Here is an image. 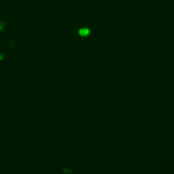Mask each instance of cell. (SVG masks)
<instances>
[{
	"label": "cell",
	"mask_w": 174,
	"mask_h": 174,
	"mask_svg": "<svg viewBox=\"0 0 174 174\" xmlns=\"http://www.w3.org/2000/svg\"><path fill=\"white\" fill-rule=\"evenodd\" d=\"M79 34L81 36L85 37L87 36L88 35L90 34L91 33V30L88 29V28H82V29L79 30Z\"/></svg>",
	"instance_id": "cell-1"
},
{
	"label": "cell",
	"mask_w": 174,
	"mask_h": 174,
	"mask_svg": "<svg viewBox=\"0 0 174 174\" xmlns=\"http://www.w3.org/2000/svg\"><path fill=\"white\" fill-rule=\"evenodd\" d=\"M5 23H4V22H3V21H0V31L1 30H3L4 28H5Z\"/></svg>",
	"instance_id": "cell-2"
},
{
	"label": "cell",
	"mask_w": 174,
	"mask_h": 174,
	"mask_svg": "<svg viewBox=\"0 0 174 174\" xmlns=\"http://www.w3.org/2000/svg\"><path fill=\"white\" fill-rule=\"evenodd\" d=\"M4 58V55H2V54H1V55H0V61H1Z\"/></svg>",
	"instance_id": "cell-3"
}]
</instances>
